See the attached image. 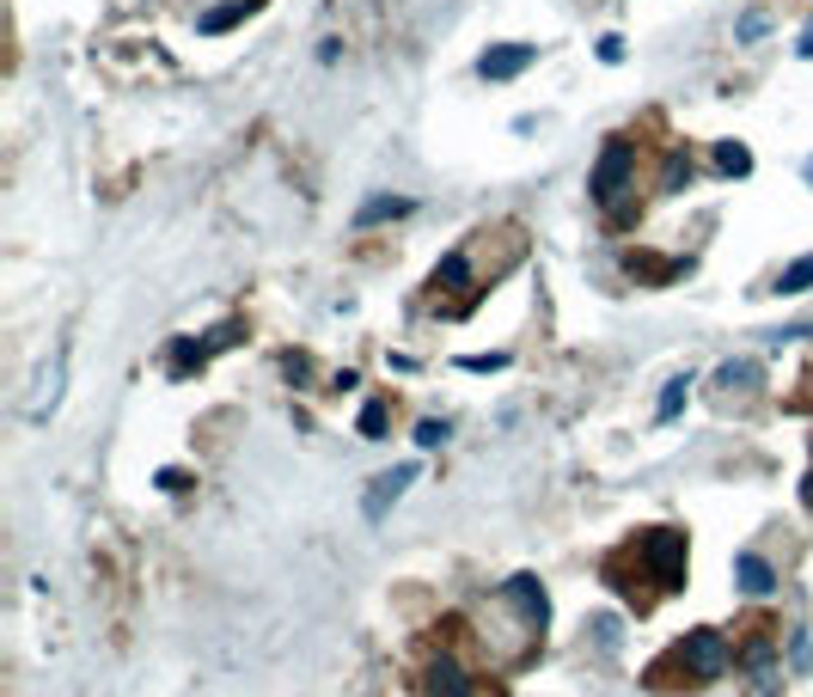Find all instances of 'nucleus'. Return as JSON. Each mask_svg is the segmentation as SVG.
<instances>
[{"mask_svg":"<svg viewBox=\"0 0 813 697\" xmlns=\"http://www.w3.org/2000/svg\"><path fill=\"white\" fill-rule=\"evenodd\" d=\"M630 171H636V147H630L624 135H612V141H605V154H600V166H593V184H588L600 209H612V202L624 197Z\"/></svg>","mask_w":813,"mask_h":697,"instance_id":"obj_1","label":"nucleus"},{"mask_svg":"<svg viewBox=\"0 0 813 697\" xmlns=\"http://www.w3.org/2000/svg\"><path fill=\"white\" fill-rule=\"evenodd\" d=\"M643 563L655 569V581L661 588H685V532H673V527H655V532H643Z\"/></svg>","mask_w":813,"mask_h":697,"instance_id":"obj_2","label":"nucleus"},{"mask_svg":"<svg viewBox=\"0 0 813 697\" xmlns=\"http://www.w3.org/2000/svg\"><path fill=\"white\" fill-rule=\"evenodd\" d=\"M410 484H416V465H392V472H380V477L368 484V496H361V514H368L373 527H380L386 514H392V501L404 496Z\"/></svg>","mask_w":813,"mask_h":697,"instance_id":"obj_3","label":"nucleus"},{"mask_svg":"<svg viewBox=\"0 0 813 697\" xmlns=\"http://www.w3.org/2000/svg\"><path fill=\"white\" fill-rule=\"evenodd\" d=\"M679 661L691 667V679L704 685V679H721V667H728V648H721L716 631H691V636H685V648H679Z\"/></svg>","mask_w":813,"mask_h":697,"instance_id":"obj_4","label":"nucleus"},{"mask_svg":"<svg viewBox=\"0 0 813 697\" xmlns=\"http://www.w3.org/2000/svg\"><path fill=\"white\" fill-rule=\"evenodd\" d=\"M532 62H538V43H496V50H484L477 74H484V80H514V74H526Z\"/></svg>","mask_w":813,"mask_h":697,"instance_id":"obj_5","label":"nucleus"},{"mask_svg":"<svg viewBox=\"0 0 813 697\" xmlns=\"http://www.w3.org/2000/svg\"><path fill=\"white\" fill-rule=\"evenodd\" d=\"M501 593H508V600L526 612V624H532V631H545V624H551V600H545V588H538V575H514Z\"/></svg>","mask_w":813,"mask_h":697,"instance_id":"obj_6","label":"nucleus"},{"mask_svg":"<svg viewBox=\"0 0 813 697\" xmlns=\"http://www.w3.org/2000/svg\"><path fill=\"white\" fill-rule=\"evenodd\" d=\"M422 697H472V679H465V667L460 661H434L429 667V679H422Z\"/></svg>","mask_w":813,"mask_h":697,"instance_id":"obj_7","label":"nucleus"},{"mask_svg":"<svg viewBox=\"0 0 813 697\" xmlns=\"http://www.w3.org/2000/svg\"><path fill=\"white\" fill-rule=\"evenodd\" d=\"M735 575H740V588H747L752 600H764V593L777 588V569L764 563L759 551H740V557H735Z\"/></svg>","mask_w":813,"mask_h":697,"instance_id":"obj_8","label":"nucleus"},{"mask_svg":"<svg viewBox=\"0 0 813 697\" xmlns=\"http://www.w3.org/2000/svg\"><path fill=\"white\" fill-rule=\"evenodd\" d=\"M410 214V197H368L355 209V226H380V221H404Z\"/></svg>","mask_w":813,"mask_h":697,"instance_id":"obj_9","label":"nucleus"},{"mask_svg":"<svg viewBox=\"0 0 813 697\" xmlns=\"http://www.w3.org/2000/svg\"><path fill=\"white\" fill-rule=\"evenodd\" d=\"M759 361H721L716 368V386H735V392H747V386H759Z\"/></svg>","mask_w":813,"mask_h":697,"instance_id":"obj_10","label":"nucleus"},{"mask_svg":"<svg viewBox=\"0 0 813 697\" xmlns=\"http://www.w3.org/2000/svg\"><path fill=\"white\" fill-rule=\"evenodd\" d=\"M245 13H251V0H226V7H214V13H202V31H209V38H214V31H233Z\"/></svg>","mask_w":813,"mask_h":697,"instance_id":"obj_11","label":"nucleus"},{"mask_svg":"<svg viewBox=\"0 0 813 697\" xmlns=\"http://www.w3.org/2000/svg\"><path fill=\"white\" fill-rule=\"evenodd\" d=\"M465 282H472V264H465L460 251H453V257H441V270H434V288H465Z\"/></svg>","mask_w":813,"mask_h":697,"instance_id":"obj_12","label":"nucleus"},{"mask_svg":"<svg viewBox=\"0 0 813 697\" xmlns=\"http://www.w3.org/2000/svg\"><path fill=\"white\" fill-rule=\"evenodd\" d=\"M807 288H813V257H795L783 270V282H777V294H807Z\"/></svg>","mask_w":813,"mask_h":697,"instance_id":"obj_13","label":"nucleus"},{"mask_svg":"<svg viewBox=\"0 0 813 697\" xmlns=\"http://www.w3.org/2000/svg\"><path fill=\"white\" fill-rule=\"evenodd\" d=\"M716 166L735 171V178H747V171H752V154H747L740 141H721V147H716Z\"/></svg>","mask_w":813,"mask_h":697,"instance_id":"obj_14","label":"nucleus"},{"mask_svg":"<svg viewBox=\"0 0 813 697\" xmlns=\"http://www.w3.org/2000/svg\"><path fill=\"white\" fill-rule=\"evenodd\" d=\"M361 441H386V398L361 404Z\"/></svg>","mask_w":813,"mask_h":697,"instance_id":"obj_15","label":"nucleus"},{"mask_svg":"<svg viewBox=\"0 0 813 697\" xmlns=\"http://www.w3.org/2000/svg\"><path fill=\"white\" fill-rule=\"evenodd\" d=\"M685 386H691V380H673L667 392H661V404H655V422H673V416L685 410Z\"/></svg>","mask_w":813,"mask_h":697,"instance_id":"obj_16","label":"nucleus"},{"mask_svg":"<svg viewBox=\"0 0 813 697\" xmlns=\"http://www.w3.org/2000/svg\"><path fill=\"white\" fill-rule=\"evenodd\" d=\"M446 434H453V429H446V422H416V447H441V441H446Z\"/></svg>","mask_w":813,"mask_h":697,"instance_id":"obj_17","label":"nucleus"},{"mask_svg":"<svg viewBox=\"0 0 813 697\" xmlns=\"http://www.w3.org/2000/svg\"><path fill=\"white\" fill-rule=\"evenodd\" d=\"M460 368L465 373H501V368H508V356H465Z\"/></svg>","mask_w":813,"mask_h":697,"instance_id":"obj_18","label":"nucleus"},{"mask_svg":"<svg viewBox=\"0 0 813 697\" xmlns=\"http://www.w3.org/2000/svg\"><path fill=\"white\" fill-rule=\"evenodd\" d=\"M685 178H691V166H685V159L673 154V159H667V171H661V190H679Z\"/></svg>","mask_w":813,"mask_h":697,"instance_id":"obj_19","label":"nucleus"},{"mask_svg":"<svg viewBox=\"0 0 813 697\" xmlns=\"http://www.w3.org/2000/svg\"><path fill=\"white\" fill-rule=\"evenodd\" d=\"M600 62H624V38H600Z\"/></svg>","mask_w":813,"mask_h":697,"instance_id":"obj_20","label":"nucleus"},{"mask_svg":"<svg viewBox=\"0 0 813 697\" xmlns=\"http://www.w3.org/2000/svg\"><path fill=\"white\" fill-rule=\"evenodd\" d=\"M801 501H807V508H813V472H807V484H801Z\"/></svg>","mask_w":813,"mask_h":697,"instance_id":"obj_21","label":"nucleus"},{"mask_svg":"<svg viewBox=\"0 0 813 697\" xmlns=\"http://www.w3.org/2000/svg\"><path fill=\"white\" fill-rule=\"evenodd\" d=\"M801 55H813V25H807V38H801Z\"/></svg>","mask_w":813,"mask_h":697,"instance_id":"obj_22","label":"nucleus"},{"mask_svg":"<svg viewBox=\"0 0 813 697\" xmlns=\"http://www.w3.org/2000/svg\"><path fill=\"white\" fill-rule=\"evenodd\" d=\"M807 178H813V159H807Z\"/></svg>","mask_w":813,"mask_h":697,"instance_id":"obj_23","label":"nucleus"}]
</instances>
